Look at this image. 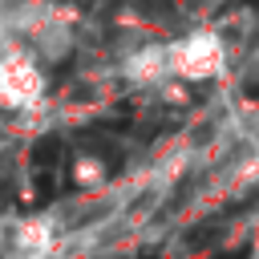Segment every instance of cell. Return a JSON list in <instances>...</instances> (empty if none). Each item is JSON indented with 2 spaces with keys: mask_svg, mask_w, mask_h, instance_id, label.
<instances>
[{
  "mask_svg": "<svg viewBox=\"0 0 259 259\" xmlns=\"http://www.w3.org/2000/svg\"><path fill=\"white\" fill-rule=\"evenodd\" d=\"M166 61H170V81L198 85V81L223 77V69H227V40L214 28H194V32H182L178 40L166 45Z\"/></svg>",
  "mask_w": 259,
  "mask_h": 259,
  "instance_id": "obj_1",
  "label": "cell"
},
{
  "mask_svg": "<svg viewBox=\"0 0 259 259\" xmlns=\"http://www.w3.org/2000/svg\"><path fill=\"white\" fill-rule=\"evenodd\" d=\"M45 65L24 49V45H8L0 53V109L8 113H32L45 105Z\"/></svg>",
  "mask_w": 259,
  "mask_h": 259,
  "instance_id": "obj_2",
  "label": "cell"
},
{
  "mask_svg": "<svg viewBox=\"0 0 259 259\" xmlns=\"http://www.w3.org/2000/svg\"><path fill=\"white\" fill-rule=\"evenodd\" d=\"M8 49V32H4V20H0V53Z\"/></svg>",
  "mask_w": 259,
  "mask_h": 259,
  "instance_id": "obj_3",
  "label": "cell"
}]
</instances>
